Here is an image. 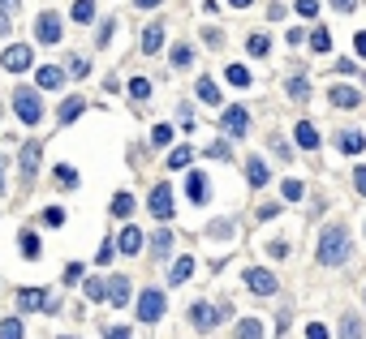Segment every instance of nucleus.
I'll list each match as a JSON object with an SVG mask.
<instances>
[{"mask_svg": "<svg viewBox=\"0 0 366 339\" xmlns=\"http://www.w3.org/2000/svg\"><path fill=\"white\" fill-rule=\"evenodd\" d=\"M328 95H332V103H336V108H358V103H362V95H358L354 86H341V82L332 86Z\"/></svg>", "mask_w": 366, "mask_h": 339, "instance_id": "aec40b11", "label": "nucleus"}, {"mask_svg": "<svg viewBox=\"0 0 366 339\" xmlns=\"http://www.w3.org/2000/svg\"><path fill=\"white\" fill-rule=\"evenodd\" d=\"M293 9L301 13V18H314V13H319V0H297Z\"/></svg>", "mask_w": 366, "mask_h": 339, "instance_id": "c03bdc74", "label": "nucleus"}, {"mask_svg": "<svg viewBox=\"0 0 366 339\" xmlns=\"http://www.w3.org/2000/svg\"><path fill=\"white\" fill-rule=\"evenodd\" d=\"M267 253H272V258H284V253H289V245H284V240H272V245H267Z\"/></svg>", "mask_w": 366, "mask_h": 339, "instance_id": "13d9d810", "label": "nucleus"}, {"mask_svg": "<svg viewBox=\"0 0 366 339\" xmlns=\"http://www.w3.org/2000/svg\"><path fill=\"white\" fill-rule=\"evenodd\" d=\"M293 134H297V147H301V151H319V129H314L310 121H297Z\"/></svg>", "mask_w": 366, "mask_h": 339, "instance_id": "f3484780", "label": "nucleus"}, {"mask_svg": "<svg viewBox=\"0 0 366 339\" xmlns=\"http://www.w3.org/2000/svg\"><path fill=\"white\" fill-rule=\"evenodd\" d=\"M267 147L276 151V159H293V151H289V142H284V138H276V134L267 138Z\"/></svg>", "mask_w": 366, "mask_h": 339, "instance_id": "a19ab883", "label": "nucleus"}, {"mask_svg": "<svg viewBox=\"0 0 366 339\" xmlns=\"http://www.w3.org/2000/svg\"><path fill=\"white\" fill-rule=\"evenodd\" d=\"M207 159H225V164H229L233 147H229V142H207Z\"/></svg>", "mask_w": 366, "mask_h": 339, "instance_id": "473e14b6", "label": "nucleus"}, {"mask_svg": "<svg viewBox=\"0 0 366 339\" xmlns=\"http://www.w3.org/2000/svg\"><path fill=\"white\" fill-rule=\"evenodd\" d=\"M229 314H233V305H229V301H220V305L194 301V305H190V322H194L198 331H216V327H220V322H225Z\"/></svg>", "mask_w": 366, "mask_h": 339, "instance_id": "7ed1b4c3", "label": "nucleus"}, {"mask_svg": "<svg viewBox=\"0 0 366 339\" xmlns=\"http://www.w3.org/2000/svg\"><path fill=\"white\" fill-rule=\"evenodd\" d=\"M349 258V232L345 223H332V228L319 232V249H314V262L319 266H341Z\"/></svg>", "mask_w": 366, "mask_h": 339, "instance_id": "f257e3e1", "label": "nucleus"}, {"mask_svg": "<svg viewBox=\"0 0 366 339\" xmlns=\"http://www.w3.org/2000/svg\"><path fill=\"white\" fill-rule=\"evenodd\" d=\"M9 9H18V0H0V13H9Z\"/></svg>", "mask_w": 366, "mask_h": 339, "instance_id": "69168bd1", "label": "nucleus"}, {"mask_svg": "<svg viewBox=\"0 0 366 339\" xmlns=\"http://www.w3.org/2000/svg\"><path fill=\"white\" fill-rule=\"evenodd\" d=\"M147 206H151L155 219H172V185H155L151 198H147Z\"/></svg>", "mask_w": 366, "mask_h": 339, "instance_id": "9d476101", "label": "nucleus"}, {"mask_svg": "<svg viewBox=\"0 0 366 339\" xmlns=\"http://www.w3.org/2000/svg\"><path fill=\"white\" fill-rule=\"evenodd\" d=\"M190 60H194V47H190V43H177V47H172V64H177V69H185Z\"/></svg>", "mask_w": 366, "mask_h": 339, "instance_id": "2f4dec72", "label": "nucleus"}, {"mask_svg": "<svg viewBox=\"0 0 366 339\" xmlns=\"http://www.w3.org/2000/svg\"><path fill=\"white\" fill-rule=\"evenodd\" d=\"M168 249H172V232H155V236H151V253L164 262V258H168Z\"/></svg>", "mask_w": 366, "mask_h": 339, "instance_id": "bb28decb", "label": "nucleus"}, {"mask_svg": "<svg viewBox=\"0 0 366 339\" xmlns=\"http://www.w3.org/2000/svg\"><path fill=\"white\" fill-rule=\"evenodd\" d=\"M104 305H117V310H121V305H130V279H125V275H113V279H104Z\"/></svg>", "mask_w": 366, "mask_h": 339, "instance_id": "9b49d317", "label": "nucleus"}, {"mask_svg": "<svg viewBox=\"0 0 366 339\" xmlns=\"http://www.w3.org/2000/svg\"><path fill=\"white\" fill-rule=\"evenodd\" d=\"M160 47H164V22H151L147 30H142V52H147V56H155Z\"/></svg>", "mask_w": 366, "mask_h": 339, "instance_id": "4468645a", "label": "nucleus"}, {"mask_svg": "<svg viewBox=\"0 0 366 339\" xmlns=\"http://www.w3.org/2000/svg\"><path fill=\"white\" fill-rule=\"evenodd\" d=\"M138 9H155V5H164V0H134Z\"/></svg>", "mask_w": 366, "mask_h": 339, "instance_id": "e2e57ef3", "label": "nucleus"}, {"mask_svg": "<svg viewBox=\"0 0 366 339\" xmlns=\"http://www.w3.org/2000/svg\"><path fill=\"white\" fill-rule=\"evenodd\" d=\"M164 310H168V301H164L160 288H147V292L138 297V322H160Z\"/></svg>", "mask_w": 366, "mask_h": 339, "instance_id": "39448f33", "label": "nucleus"}, {"mask_svg": "<svg viewBox=\"0 0 366 339\" xmlns=\"http://www.w3.org/2000/svg\"><path fill=\"white\" fill-rule=\"evenodd\" d=\"M284 13H289V9H284V5H280V0H272V9H267V18H272V22H280V18H284Z\"/></svg>", "mask_w": 366, "mask_h": 339, "instance_id": "4d7b16f0", "label": "nucleus"}, {"mask_svg": "<svg viewBox=\"0 0 366 339\" xmlns=\"http://www.w3.org/2000/svg\"><path fill=\"white\" fill-rule=\"evenodd\" d=\"M225 77H229L233 86H242V90L250 86V69H246V64H229V73H225Z\"/></svg>", "mask_w": 366, "mask_h": 339, "instance_id": "c756f323", "label": "nucleus"}, {"mask_svg": "<svg viewBox=\"0 0 366 339\" xmlns=\"http://www.w3.org/2000/svg\"><path fill=\"white\" fill-rule=\"evenodd\" d=\"M172 142V125H155L151 129V147H168Z\"/></svg>", "mask_w": 366, "mask_h": 339, "instance_id": "c9c22d12", "label": "nucleus"}, {"mask_svg": "<svg viewBox=\"0 0 366 339\" xmlns=\"http://www.w3.org/2000/svg\"><path fill=\"white\" fill-rule=\"evenodd\" d=\"M43 223H47V228H60V223H65V211H60V206H47V211H43Z\"/></svg>", "mask_w": 366, "mask_h": 339, "instance_id": "79ce46f5", "label": "nucleus"}, {"mask_svg": "<svg viewBox=\"0 0 366 339\" xmlns=\"http://www.w3.org/2000/svg\"><path fill=\"white\" fill-rule=\"evenodd\" d=\"M310 47H314V52H328V47H332V35H328L323 26H314V30H310Z\"/></svg>", "mask_w": 366, "mask_h": 339, "instance_id": "72a5a7b5", "label": "nucleus"}, {"mask_svg": "<svg viewBox=\"0 0 366 339\" xmlns=\"http://www.w3.org/2000/svg\"><path fill=\"white\" fill-rule=\"evenodd\" d=\"M0 193H5V164H0Z\"/></svg>", "mask_w": 366, "mask_h": 339, "instance_id": "774afa93", "label": "nucleus"}, {"mask_svg": "<svg viewBox=\"0 0 366 339\" xmlns=\"http://www.w3.org/2000/svg\"><path fill=\"white\" fill-rule=\"evenodd\" d=\"M9 30H13L9 26V13H0V35H9Z\"/></svg>", "mask_w": 366, "mask_h": 339, "instance_id": "0e129e2a", "label": "nucleus"}, {"mask_svg": "<svg viewBox=\"0 0 366 339\" xmlns=\"http://www.w3.org/2000/svg\"><path fill=\"white\" fill-rule=\"evenodd\" d=\"M190 275H194V258H177V262L168 266V284L177 288V284H185Z\"/></svg>", "mask_w": 366, "mask_h": 339, "instance_id": "412c9836", "label": "nucleus"}, {"mask_svg": "<svg viewBox=\"0 0 366 339\" xmlns=\"http://www.w3.org/2000/svg\"><path fill=\"white\" fill-rule=\"evenodd\" d=\"M237 339H263V322L259 318H242L237 322Z\"/></svg>", "mask_w": 366, "mask_h": 339, "instance_id": "393cba45", "label": "nucleus"}, {"mask_svg": "<svg viewBox=\"0 0 366 339\" xmlns=\"http://www.w3.org/2000/svg\"><path fill=\"white\" fill-rule=\"evenodd\" d=\"M336 147H341V155H358V151L366 147V138L358 134V129H341V134H336Z\"/></svg>", "mask_w": 366, "mask_h": 339, "instance_id": "a211bd4d", "label": "nucleus"}, {"mask_svg": "<svg viewBox=\"0 0 366 339\" xmlns=\"http://www.w3.org/2000/svg\"><path fill=\"white\" fill-rule=\"evenodd\" d=\"M250 56H267V35H250Z\"/></svg>", "mask_w": 366, "mask_h": 339, "instance_id": "a18cd8bd", "label": "nucleus"}, {"mask_svg": "<svg viewBox=\"0 0 366 339\" xmlns=\"http://www.w3.org/2000/svg\"><path fill=\"white\" fill-rule=\"evenodd\" d=\"M341 339H362V322L354 314H341Z\"/></svg>", "mask_w": 366, "mask_h": 339, "instance_id": "cd10ccee", "label": "nucleus"}, {"mask_svg": "<svg viewBox=\"0 0 366 339\" xmlns=\"http://www.w3.org/2000/svg\"><path fill=\"white\" fill-rule=\"evenodd\" d=\"M117 245H121V253H125V258H134V253L142 249V232H138L134 223H130V228H121V236H117Z\"/></svg>", "mask_w": 366, "mask_h": 339, "instance_id": "6ab92c4d", "label": "nucleus"}, {"mask_svg": "<svg viewBox=\"0 0 366 339\" xmlns=\"http://www.w3.org/2000/svg\"><path fill=\"white\" fill-rule=\"evenodd\" d=\"M108 262H113V240H104V245H100V266H108Z\"/></svg>", "mask_w": 366, "mask_h": 339, "instance_id": "6e6d98bb", "label": "nucleus"}, {"mask_svg": "<svg viewBox=\"0 0 366 339\" xmlns=\"http://www.w3.org/2000/svg\"><path fill=\"white\" fill-rule=\"evenodd\" d=\"M30 310H47V314H56L60 305L43 292V288H18V314H30Z\"/></svg>", "mask_w": 366, "mask_h": 339, "instance_id": "20e7f679", "label": "nucleus"}, {"mask_svg": "<svg viewBox=\"0 0 366 339\" xmlns=\"http://www.w3.org/2000/svg\"><path fill=\"white\" fill-rule=\"evenodd\" d=\"M13 112H18L22 125H39V121H43V99H39V90H35V86H18V90H13Z\"/></svg>", "mask_w": 366, "mask_h": 339, "instance_id": "f03ea898", "label": "nucleus"}, {"mask_svg": "<svg viewBox=\"0 0 366 339\" xmlns=\"http://www.w3.org/2000/svg\"><path fill=\"white\" fill-rule=\"evenodd\" d=\"M69 73H73V77H87V73H91V60H82V56H69Z\"/></svg>", "mask_w": 366, "mask_h": 339, "instance_id": "37998d69", "label": "nucleus"}, {"mask_svg": "<svg viewBox=\"0 0 366 339\" xmlns=\"http://www.w3.org/2000/svg\"><path fill=\"white\" fill-rule=\"evenodd\" d=\"M354 5H358V0H332V9H341V13H349Z\"/></svg>", "mask_w": 366, "mask_h": 339, "instance_id": "052dcab7", "label": "nucleus"}, {"mask_svg": "<svg viewBox=\"0 0 366 339\" xmlns=\"http://www.w3.org/2000/svg\"><path fill=\"white\" fill-rule=\"evenodd\" d=\"M185 193H190V202H194V206H203L207 198H211V185H207V176H203V172H190Z\"/></svg>", "mask_w": 366, "mask_h": 339, "instance_id": "f8f14e48", "label": "nucleus"}, {"mask_svg": "<svg viewBox=\"0 0 366 339\" xmlns=\"http://www.w3.org/2000/svg\"><path fill=\"white\" fill-rule=\"evenodd\" d=\"M87 297L91 301H104L108 292H104V279H87Z\"/></svg>", "mask_w": 366, "mask_h": 339, "instance_id": "49530a36", "label": "nucleus"}, {"mask_svg": "<svg viewBox=\"0 0 366 339\" xmlns=\"http://www.w3.org/2000/svg\"><path fill=\"white\" fill-rule=\"evenodd\" d=\"M130 211H134V198H130V193H117V198H113V215H117V219H125Z\"/></svg>", "mask_w": 366, "mask_h": 339, "instance_id": "f704fd0d", "label": "nucleus"}, {"mask_svg": "<svg viewBox=\"0 0 366 339\" xmlns=\"http://www.w3.org/2000/svg\"><path fill=\"white\" fill-rule=\"evenodd\" d=\"M91 18H95V0H73V22L87 26Z\"/></svg>", "mask_w": 366, "mask_h": 339, "instance_id": "c85d7f7f", "label": "nucleus"}, {"mask_svg": "<svg viewBox=\"0 0 366 339\" xmlns=\"http://www.w3.org/2000/svg\"><path fill=\"white\" fill-rule=\"evenodd\" d=\"M284 90H289V99H293V103L310 99V82H306V77H301V73H297V77H289V86H284Z\"/></svg>", "mask_w": 366, "mask_h": 339, "instance_id": "b1692460", "label": "nucleus"}, {"mask_svg": "<svg viewBox=\"0 0 366 339\" xmlns=\"http://www.w3.org/2000/svg\"><path fill=\"white\" fill-rule=\"evenodd\" d=\"M267 176H272V168H267L259 155H254V159H246V181H250L254 189H263V185H267Z\"/></svg>", "mask_w": 366, "mask_h": 339, "instance_id": "dca6fc26", "label": "nucleus"}, {"mask_svg": "<svg viewBox=\"0 0 366 339\" xmlns=\"http://www.w3.org/2000/svg\"><path fill=\"white\" fill-rule=\"evenodd\" d=\"M229 5H233V9H250V5H254V0H229Z\"/></svg>", "mask_w": 366, "mask_h": 339, "instance_id": "338daca9", "label": "nucleus"}, {"mask_svg": "<svg viewBox=\"0 0 366 339\" xmlns=\"http://www.w3.org/2000/svg\"><path fill=\"white\" fill-rule=\"evenodd\" d=\"M220 129H225L229 138H246V134H250V112H246V108H225Z\"/></svg>", "mask_w": 366, "mask_h": 339, "instance_id": "0eeeda50", "label": "nucleus"}, {"mask_svg": "<svg viewBox=\"0 0 366 339\" xmlns=\"http://www.w3.org/2000/svg\"><path fill=\"white\" fill-rule=\"evenodd\" d=\"M82 108H87V95H69V99L60 103L56 121H60V125H69V121H73V116H78V112H82Z\"/></svg>", "mask_w": 366, "mask_h": 339, "instance_id": "4be33fe9", "label": "nucleus"}, {"mask_svg": "<svg viewBox=\"0 0 366 339\" xmlns=\"http://www.w3.org/2000/svg\"><path fill=\"white\" fill-rule=\"evenodd\" d=\"M60 35H65V30H60L56 13H39V18H35V39L39 43H60Z\"/></svg>", "mask_w": 366, "mask_h": 339, "instance_id": "1a4fd4ad", "label": "nucleus"}, {"mask_svg": "<svg viewBox=\"0 0 366 339\" xmlns=\"http://www.w3.org/2000/svg\"><path fill=\"white\" fill-rule=\"evenodd\" d=\"M194 95H198L203 103H211V108L220 103V86L211 82V77H198V82H194Z\"/></svg>", "mask_w": 366, "mask_h": 339, "instance_id": "5701e85b", "label": "nucleus"}, {"mask_svg": "<svg viewBox=\"0 0 366 339\" xmlns=\"http://www.w3.org/2000/svg\"><path fill=\"white\" fill-rule=\"evenodd\" d=\"M284 39H289V43H301V39H306V30H301V26H289V35H284Z\"/></svg>", "mask_w": 366, "mask_h": 339, "instance_id": "bf43d9fd", "label": "nucleus"}, {"mask_svg": "<svg viewBox=\"0 0 366 339\" xmlns=\"http://www.w3.org/2000/svg\"><path fill=\"white\" fill-rule=\"evenodd\" d=\"M130 95H134V99L142 103V99L151 95V82H147V77H134V82H130Z\"/></svg>", "mask_w": 366, "mask_h": 339, "instance_id": "ea45409f", "label": "nucleus"}, {"mask_svg": "<svg viewBox=\"0 0 366 339\" xmlns=\"http://www.w3.org/2000/svg\"><path fill=\"white\" fill-rule=\"evenodd\" d=\"M354 47H358V56H366V30H362V35L354 39Z\"/></svg>", "mask_w": 366, "mask_h": 339, "instance_id": "680f3d73", "label": "nucleus"}, {"mask_svg": "<svg viewBox=\"0 0 366 339\" xmlns=\"http://www.w3.org/2000/svg\"><path fill=\"white\" fill-rule=\"evenodd\" d=\"M39 155H43V147H39V142H26V147H22V181H30V176H35L39 172Z\"/></svg>", "mask_w": 366, "mask_h": 339, "instance_id": "ddd939ff", "label": "nucleus"}, {"mask_svg": "<svg viewBox=\"0 0 366 339\" xmlns=\"http://www.w3.org/2000/svg\"><path fill=\"white\" fill-rule=\"evenodd\" d=\"M306 339H328V327H323V322H310V327H306Z\"/></svg>", "mask_w": 366, "mask_h": 339, "instance_id": "864d4df0", "label": "nucleus"}, {"mask_svg": "<svg viewBox=\"0 0 366 339\" xmlns=\"http://www.w3.org/2000/svg\"><path fill=\"white\" fill-rule=\"evenodd\" d=\"M104 339H130V327H108Z\"/></svg>", "mask_w": 366, "mask_h": 339, "instance_id": "5fc2aeb1", "label": "nucleus"}, {"mask_svg": "<svg viewBox=\"0 0 366 339\" xmlns=\"http://www.w3.org/2000/svg\"><path fill=\"white\" fill-rule=\"evenodd\" d=\"M78 279H82V262H69L65 266V284H78Z\"/></svg>", "mask_w": 366, "mask_h": 339, "instance_id": "603ef678", "label": "nucleus"}, {"mask_svg": "<svg viewBox=\"0 0 366 339\" xmlns=\"http://www.w3.org/2000/svg\"><path fill=\"white\" fill-rule=\"evenodd\" d=\"M113 26H117L113 18H108V22L100 26V47H108V43H113Z\"/></svg>", "mask_w": 366, "mask_h": 339, "instance_id": "3c124183", "label": "nucleus"}, {"mask_svg": "<svg viewBox=\"0 0 366 339\" xmlns=\"http://www.w3.org/2000/svg\"><path fill=\"white\" fill-rule=\"evenodd\" d=\"M190 159H194V151H190V147H177V151L168 155V168H185Z\"/></svg>", "mask_w": 366, "mask_h": 339, "instance_id": "4c0bfd02", "label": "nucleus"}, {"mask_svg": "<svg viewBox=\"0 0 366 339\" xmlns=\"http://www.w3.org/2000/svg\"><path fill=\"white\" fill-rule=\"evenodd\" d=\"M246 288L254 297H276V275L267 266H246Z\"/></svg>", "mask_w": 366, "mask_h": 339, "instance_id": "423d86ee", "label": "nucleus"}, {"mask_svg": "<svg viewBox=\"0 0 366 339\" xmlns=\"http://www.w3.org/2000/svg\"><path fill=\"white\" fill-rule=\"evenodd\" d=\"M280 193H284L289 202H297V198H301V181H284V185H280Z\"/></svg>", "mask_w": 366, "mask_h": 339, "instance_id": "de8ad7c7", "label": "nucleus"}, {"mask_svg": "<svg viewBox=\"0 0 366 339\" xmlns=\"http://www.w3.org/2000/svg\"><path fill=\"white\" fill-rule=\"evenodd\" d=\"M39 90H60V82H65V69H56V64H43V69L35 73Z\"/></svg>", "mask_w": 366, "mask_h": 339, "instance_id": "2eb2a0df", "label": "nucleus"}, {"mask_svg": "<svg viewBox=\"0 0 366 339\" xmlns=\"http://www.w3.org/2000/svg\"><path fill=\"white\" fill-rule=\"evenodd\" d=\"M354 189L366 198V164H358V168H354Z\"/></svg>", "mask_w": 366, "mask_h": 339, "instance_id": "09e8293b", "label": "nucleus"}, {"mask_svg": "<svg viewBox=\"0 0 366 339\" xmlns=\"http://www.w3.org/2000/svg\"><path fill=\"white\" fill-rule=\"evenodd\" d=\"M5 69L9 73H22V69H30V64H35V52H30V43H13V47H5Z\"/></svg>", "mask_w": 366, "mask_h": 339, "instance_id": "6e6552de", "label": "nucleus"}, {"mask_svg": "<svg viewBox=\"0 0 366 339\" xmlns=\"http://www.w3.org/2000/svg\"><path fill=\"white\" fill-rule=\"evenodd\" d=\"M0 339H26L22 318H5V322H0Z\"/></svg>", "mask_w": 366, "mask_h": 339, "instance_id": "a878e982", "label": "nucleus"}, {"mask_svg": "<svg viewBox=\"0 0 366 339\" xmlns=\"http://www.w3.org/2000/svg\"><path fill=\"white\" fill-rule=\"evenodd\" d=\"M18 245H22L26 258H39V236L35 232H18Z\"/></svg>", "mask_w": 366, "mask_h": 339, "instance_id": "7c9ffc66", "label": "nucleus"}, {"mask_svg": "<svg viewBox=\"0 0 366 339\" xmlns=\"http://www.w3.org/2000/svg\"><path fill=\"white\" fill-rule=\"evenodd\" d=\"M207 236H216V240H229V236H233V223H229V219H216L211 228H207Z\"/></svg>", "mask_w": 366, "mask_h": 339, "instance_id": "e433bc0d", "label": "nucleus"}, {"mask_svg": "<svg viewBox=\"0 0 366 339\" xmlns=\"http://www.w3.org/2000/svg\"><path fill=\"white\" fill-rule=\"evenodd\" d=\"M203 39H207V43H211V47H220V43H225V35H220V30H216V26H203Z\"/></svg>", "mask_w": 366, "mask_h": 339, "instance_id": "8fccbe9b", "label": "nucleus"}, {"mask_svg": "<svg viewBox=\"0 0 366 339\" xmlns=\"http://www.w3.org/2000/svg\"><path fill=\"white\" fill-rule=\"evenodd\" d=\"M56 181L65 185V189H73V185H78V172H73L69 164H56Z\"/></svg>", "mask_w": 366, "mask_h": 339, "instance_id": "58836bf2", "label": "nucleus"}]
</instances>
